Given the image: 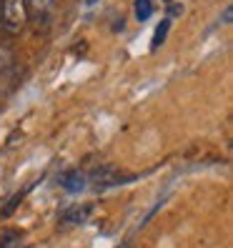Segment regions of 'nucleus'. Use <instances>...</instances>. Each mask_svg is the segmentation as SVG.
I'll list each match as a JSON object with an SVG mask.
<instances>
[{"instance_id": "0eeeda50", "label": "nucleus", "mask_w": 233, "mask_h": 248, "mask_svg": "<svg viewBox=\"0 0 233 248\" xmlns=\"http://www.w3.org/2000/svg\"><path fill=\"white\" fill-rule=\"evenodd\" d=\"M168 31H171V18H163L161 23L155 25V35H153V40H151V50H158V46H163Z\"/></svg>"}, {"instance_id": "9b49d317", "label": "nucleus", "mask_w": 233, "mask_h": 248, "mask_svg": "<svg viewBox=\"0 0 233 248\" xmlns=\"http://www.w3.org/2000/svg\"><path fill=\"white\" fill-rule=\"evenodd\" d=\"M0 10H3V0H0Z\"/></svg>"}, {"instance_id": "39448f33", "label": "nucleus", "mask_w": 233, "mask_h": 248, "mask_svg": "<svg viewBox=\"0 0 233 248\" xmlns=\"http://www.w3.org/2000/svg\"><path fill=\"white\" fill-rule=\"evenodd\" d=\"M88 211H91V206H76V208H68L63 216H61V223H80V221H85L88 218Z\"/></svg>"}, {"instance_id": "f257e3e1", "label": "nucleus", "mask_w": 233, "mask_h": 248, "mask_svg": "<svg viewBox=\"0 0 233 248\" xmlns=\"http://www.w3.org/2000/svg\"><path fill=\"white\" fill-rule=\"evenodd\" d=\"M28 25V5L25 0H3L0 10V28L10 35H18Z\"/></svg>"}, {"instance_id": "1a4fd4ad", "label": "nucleus", "mask_w": 233, "mask_h": 248, "mask_svg": "<svg viewBox=\"0 0 233 248\" xmlns=\"http://www.w3.org/2000/svg\"><path fill=\"white\" fill-rule=\"evenodd\" d=\"M20 238H23V233H18V231H8V236L0 241V248H10L13 243H20Z\"/></svg>"}, {"instance_id": "20e7f679", "label": "nucleus", "mask_w": 233, "mask_h": 248, "mask_svg": "<svg viewBox=\"0 0 233 248\" xmlns=\"http://www.w3.org/2000/svg\"><path fill=\"white\" fill-rule=\"evenodd\" d=\"M13 70V55L5 46H0V93H3V80L10 76Z\"/></svg>"}, {"instance_id": "7ed1b4c3", "label": "nucleus", "mask_w": 233, "mask_h": 248, "mask_svg": "<svg viewBox=\"0 0 233 248\" xmlns=\"http://www.w3.org/2000/svg\"><path fill=\"white\" fill-rule=\"evenodd\" d=\"M61 186L65 188L68 193H80L85 188V176L78 173V170H70V173H65V176L61 178Z\"/></svg>"}, {"instance_id": "9d476101", "label": "nucleus", "mask_w": 233, "mask_h": 248, "mask_svg": "<svg viewBox=\"0 0 233 248\" xmlns=\"http://www.w3.org/2000/svg\"><path fill=\"white\" fill-rule=\"evenodd\" d=\"M98 3V0H85V5H95Z\"/></svg>"}, {"instance_id": "f03ea898", "label": "nucleus", "mask_w": 233, "mask_h": 248, "mask_svg": "<svg viewBox=\"0 0 233 248\" xmlns=\"http://www.w3.org/2000/svg\"><path fill=\"white\" fill-rule=\"evenodd\" d=\"M25 5H28V23L35 31H46L50 25V18H53L50 0H25Z\"/></svg>"}, {"instance_id": "6e6552de", "label": "nucleus", "mask_w": 233, "mask_h": 248, "mask_svg": "<svg viewBox=\"0 0 233 248\" xmlns=\"http://www.w3.org/2000/svg\"><path fill=\"white\" fill-rule=\"evenodd\" d=\"M25 198V191H18L16 196H13L8 203H5V206L3 208H0V218H8V216H13V211H16L18 206H20V201Z\"/></svg>"}, {"instance_id": "423d86ee", "label": "nucleus", "mask_w": 233, "mask_h": 248, "mask_svg": "<svg viewBox=\"0 0 233 248\" xmlns=\"http://www.w3.org/2000/svg\"><path fill=\"white\" fill-rule=\"evenodd\" d=\"M153 0H136L133 3V13H136V20L138 23H145L151 16H153Z\"/></svg>"}]
</instances>
